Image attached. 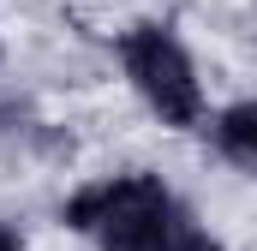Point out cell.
Returning <instances> with one entry per match:
<instances>
[{
  "label": "cell",
  "instance_id": "obj_4",
  "mask_svg": "<svg viewBox=\"0 0 257 251\" xmlns=\"http://www.w3.org/2000/svg\"><path fill=\"white\" fill-rule=\"evenodd\" d=\"M0 251H18V239H12V227L0 221Z\"/></svg>",
  "mask_w": 257,
  "mask_h": 251
},
{
  "label": "cell",
  "instance_id": "obj_5",
  "mask_svg": "<svg viewBox=\"0 0 257 251\" xmlns=\"http://www.w3.org/2000/svg\"><path fill=\"white\" fill-rule=\"evenodd\" d=\"M203 251H221V245H203Z\"/></svg>",
  "mask_w": 257,
  "mask_h": 251
},
{
  "label": "cell",
  "instance_id": "obj_3",
  "mask_svg": "<svg viewBox=\"0 0 257 251\" xmlns=\"http://www.w3.org/2000/svg\"><path fill=\"white\" fill-rule=\"evenodd\" d=\"M215 144H221L227 162H239V168H251V174H257V102H233V108H221V120H215Z\"/></svg>",
  "mask_w": 257,
  "mask_h": 251
},
{
  "label": "cell",
  "instance_id": "obj_1",
  "mask_svg": "<svg viewBox=\"0 0 257 251\" xmlns=\"http://www.w3.org/2000/svg\"><path fill=\"white\" fill-rule=\"evenodd\" d=\"M60 215H66V227H78L102 251H203L209 245L192 227V215L180 209V197L156 174L96 180V186L72 191Z\"/></svg>",
  "mask_w": 257,
  "mask_h": 251
},
{
  "label": "cell",
  "instance_id": "obj_2",
  "mask_svg": "<svg viewBox=\"0 0 257 251\" xmlns=\"http://www.w3.org/2000/svg\"><path fill=\"white\" fill-rule=\"evenodd\" d=\"M120 60H126V78L132 90L162 114V126H197L203 120V90H197V72H192V54L180 48L174 30L162 24H132L120 36Z\"/></svg>",
  "mask_w": 257,
  "mask_h": 251
}]
</instances>
